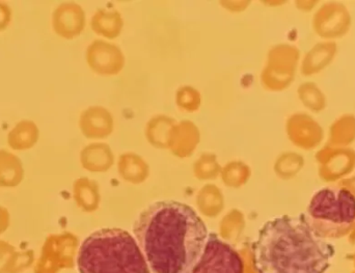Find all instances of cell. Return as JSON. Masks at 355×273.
<instances>
[{"mask_svg":"<svg viewBox=\"0 0 355 273\" xmlns=\"http://www.w3.org/2000/svg\"><path fill=\"white\" fill-rule=\"evenodd\" d=\"M137 245L154 273H186L200 259L208 230L190 206L162 201L146 208L133 227Z\"/></svg>","mask_w":355,"mask_h":273,"instance_id":"cell-1","label":"cell"},{"mask_svg":"<svg viewBox=\"0 0 355 273\" xmlns=\"http://www.w3.org/2000/svg\"><path fill=\"white\" fill-rule=\"evenodd\" d=\"M40 139V129L33 121L22 120L15 125L8 132L6 141L8 147L15 151L33 149Z\"/></svg>","mask_w":355,"mask_h":273,"instance_id":"cell-8","label":"cell"},{"mask_svg":"<svg viewBox=\"0 0 355 273\" xmlns=\"http://www.w3.org/2000/svg\"><path fill=\"white\" fill-rule=\"evenodd\" d=\"M304 218L322 238H342L355 226V195L343 186L323 187L313 195Z\"/></svg>","mask_w":355,"mask_h":273,"instance_id":"cell-4","label":"cell"},{"mask_svg":"<svg viewBox=\"0 0 355 273\" xmlns=\"http://www.w3.org/2000/svg\"><path fill=\"white\" fill-rule=\"evenodd\" d=\"M319 176L327 182L340 180L354 172L355 151L347 147L327 146L317 153Z\"/></svg>","mask_w":355,"mask_h":273,"instance_id":"cell-7","label":"cell"},{"mask_svg":"<svg viewBox=\"0 0 355 273\" xmlns=\"http://www.w3.org/2000/svg\"><path fill=\"white\" fill-rule=\"evenodd\" d=\"M342 186L347 188L348 191H352V193H355V177L352 178H345L342 181Z\"/></svg>","mask_w":355,"mask_h":273,"instance_id":"cell-15","label":"cell"},{"mask_svg":"<svg viewBox=\"0 0 355 273\" xmlns=\"http://www.w3.org/2000/svg\"><path fill=\"white\" fill-rule=\"evenodd\" d=\"M186 273H244V264L232 245L212 233L200 259Z\"/></svg>","mask_w":355,"mask_h":273,"instance_id":"cell-5","label":"cell"},{"mask_svg":"<svg viewBox=\"0 0 355 273\" xmlns=\"http://www.w3.org/2000/svg\"><path fill=\"white\" fill-rule=\"evenodd\" d=\"M79 273H151L137 240L121 229H101L81 245Z\"/></svg>","mask_w":355,"mask_h":273,"instance_id":"cell-3","label":"cell"},{"mask_svg":"<svg viewBox=\"0 0 355 273\" xmlns=\"http://www.w3.org/2000/svg\"><path fill=\"white\" fill-rule=\"evenodd\" d=\"M337 51V44L335 42L317 44L306 56L302 72L306 75L318 74L333 62Z\"/></svg>","mask_w":355,"mask_h":273,"instance_id":"cell-9","label":"cell"},{"mask_svg":"<svg viewBox=\"0 0 355 273\" xmlns=\"http://www.w3.org/2000/svg\"><path fill=\"white\" fill-rule=\"evenodd\" d=\"M12 12L6 2L0 1V31L6 30L12 21Z\"/></svg>","mask_w":355,"mask_h":273,"instance_id":"cell-14","label":"cell"},{"mask_svg":"<svg viewBox=\"0 0 355 273\" xmlns=\"http://www.w3.org/2000/svg\"><path fill=\"white\" fill-rule=\"evenodd\" d=\"M352 16L344 4L327 2L319 8L313 18V27L323 39H333L344 37L349 31Z\"/></svg>","mask_w":355,"mask_h":273,"instance_id":"cell-6","label":"cell"},{"mask_svg":"<svg viewBox=\"0 0 355 273\" xmlns=\"http://www.w3.org/2000/svg\"><path fill=\"white\" fill-rule=\"evenodd\" d=\"M252 249L258 273H325L336 255L335 247L311 228L304 214L265 222Z\"/></svg>","mask_w":355,"mask_h":273,"instance_id":"cell-2","label":"cell"},{"mask_svg":"<svg viewBox=\"0 0 355 273\" xmlns=\"http://www.w3.org/2000/svg\"><path fill=\"white\" fill-rule=\"evenodd\" d=\"M302 89L304 91L302 98L304 105L308 106L314 112H320L324 109L327 106V98L316 83H304Z\"/></svg>","mask_w":355,"mask_h":273,"instance_id":"cell-13","label":"cell"},{"mask_svg":"<svg viewBox=\"0 0 355 273\" xmlns=\"http://www.w3.org/2000/svg\"><path fill=\"white\" fill-rule=\"evenodd\" d=\"M355 139V116L344 114L337 118L329 128V139L327 146L331 147H346Z\"/></svg>","mask_w":355,"mask_h":273,"instance_id":"cell-11","label":"cell"},{"mask_svg":"<svg viewBox=\"0 0 355 273\" xmlns=\"http://www.w3.org/2000/svg\"><path fill=\"white\" fill-rule=\"evenodd\" d=\"M78 15L76 12L73 10L70 6H58L53 12L52 17V24H53V29L58 35L62 37H70L74 33L77 25H78Z\"/></svg>","mask_w":355,"mask_h":273,"instance_id":"cell-12","label":"cell"},{"mask_svg":"<svg viewBox=\"0 0 355 273\" xmlns=\"http://www.w3.org/2000/svg\"><path fill=\"white\" fill-rule=\"evenodd\" d=\"M24 175V166L20 158L6 150H0V187L18 186Z\"/></svg>","mask_w":355,"mask_h":273,"instance_id":"cell-10","label":"cell"}]
</instances>
